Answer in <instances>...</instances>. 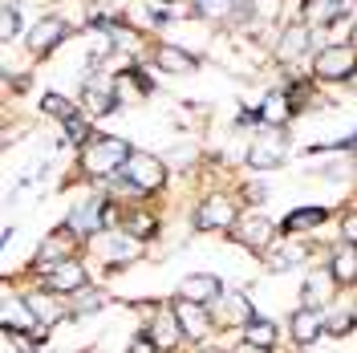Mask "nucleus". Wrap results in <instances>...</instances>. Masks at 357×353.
Masks as SVG:
<instances>
[{
	"label": "nucleus",
	"instance_id": "obj_1",
	"mask_svg": "<svg viewBox=\"0 0 357 353\" xmlns=\"http://www.w3.org/2000/svg\"><path fill=\"white\" fill-rule=\"evenodd\" d=\"M82 158H86L89 175H114L118 167L130 163V147L122 138H110V134H93L86 147H82Z\"/></svg>",
	"mask_w": 357,
	"mask_h": 353
},
{
	"label": "nucleus",
	"instance_id": "obj_2",
	"mask_svg": "<svg viewBox=\"0 0 357 353\" xmlns=\"http://www.w3.org/2000/svg\"><path fill=\"white\" fill-rule=\"evenodd\" d=\"M167 179V167L158 163L155 155H130L126 171H122V187L130 195H146V191H158Z\"/></svg>",
	"mask_w": 357,
	"mask_h": 353
},
{
	"label": "nucleus",
	"instance_id": "obj_3",
	"mask_svg": "<svg viewBox=\"0 0 357 353\" xmlns=\"http://www.w3.org/2000/svg\"><path fill=\"white\" fill-rule=\"evenodd\" d=\"M312 69H317V77H325V82L354 77V73H357V53H354V45H329V49H321V57L312 61Z\"/></svg>",
	"mask_w": 357,
	"mask_h": 353
},
{
	"label": "nucleus",
	"instance_id": "obj_4",
	"mask_svg": "<svg viewBox=\"0 0 357 353\" xmlns=\"http://www.w3.org/2000/svg\"><path fill=\"white\" fill-rule=\"evenodd\" d=\"M284 155H289V134H284V130H264L256 142H252L248 163H252L256 171H268V167H280Z\"/></svg>",
	"mask_w": 357,
	"mask_h": 353
},
{
	"label": "nucleus",
	"instance_id": "obj_5",
	"mask_svg": "<svg viewBox=\"0 0 357 353\" xmlns=\"http://www.w3.org/2000/svg\"><path fill=\"white\" fill-rule=\"evenodd\" d=\"M231 223H236V207H231V199H223V195H211L195 211V227L199 232H220V227H231Z\"/></svg>",
	"mask_w": 357,
	"mask_h": 353
},
{
	"label": "nucleus",
	"instance_id": "obj_6",
	"mask_svg": "<svg viewBox=\"0 0 357 353\" xmlns=\"http://www.w3.org/2000/svg\"><path fill=\"white\" fill-rule=\"evenodd\" d=\"M102 220H106V199L93 195V199H86V203L73 207V216H69V232H77V236H93V232L102 227Z\"/></svg>",
	"mask_w": 357,
	"mask_h": 353
},
{
	"label": "nucleus",
	"instance_id": "obj_7",
	"mask_svg": "<svg viewBox=\"0 0 357 353\" xmlns=\"http://www.w3.org/2000/svg\"><path fill=\"white\" fill-rule=\"evenodd\" d=\"M0 325L8 333L33 329V325H37V313H33V305L21 301V296H4V305H0Z\"/></svg>",
	"mask_w": 357,
	"mask_h": 353
},
{
	"label": "nucleus",
	"instance_id": "obj_8",
	"mask_svg": "<svg viewBox=\"0 0 357 353\" xmlns=\"http://www.w3.org/2000/svg\"><path fill=\"white\" fill-rule=\"evenodd\" d=\"M69 37V29L66 21H57V17H49V21H41L37 29H29V49L37 53V57H45L53 45H61Z\"/></svg>",
	"mask_w": 357,
	"mask_h": 353
},
{
	"label": "nucleus",
	"instance_id": "obj_9",
	"mask_svg": "<svg viewBox=\"0 0 357 353\" xmlns=\"http://www.w3.org/2000/svg\"><path fill=\"white\" fill-rule=\"evenodd\" d=\"M183 296L195 301V305H207V301H220L223 296V285H220V276H211V272H195V276L183 280Z\"/></svg>",
	"mask_w": 357,
	"mask_h": 353
},
{
	"label": "nucleus",
	"instance_id": "obj_10",
	"mask_svg": "<svg viewBox=\"0 0 357 353\" xmlns=\"http://www.w3.org/2000/svg\"><path fill=\"white\" fill-rule=\"evenodd\" d=\"M231 236L244 243V248H268V240H272V223L264 220V216H248V220H240L236 227H231Z\"/></svg>",
	"mask_w": 357,
	"mask_h": 353
},
{
	"label": "nucleus",
	"instance_id": "obj_11",
	"mask_svg": "<svg viewBox=\"0 0 357 353\" xmlns=\"http://www.w3.org/2000/svg\"><path fill=\"white\" fill-rule=\"evenodd\" d=\"M69 252H73V232H53V236L41 243V252H37V264L41 268H61L69 260Z\"/></svg>",
	"mask_w": 357,
	"mask_h": 353
},
{
	"label": "nucleus",
	"instance_id": "obj_12",
	"mask_svg": "<svg viewBox=\"0 0 357 353\" xmlns=\"http://www.w3.org/2000/svg\"><path fill=\"white\" fill-rule=\"evenodd\" d=\"M178 317V325H183V333H191V337H207V329H211V321H207V313H203V305H195V301H187V296H178L175 309H171Z\"/></svg>",
	"mask_w": 357,
	"mask_h": 353
},
{
	"label": "nucleus",
	"instance_id": "obj_13",
	"mask_svg": "<svg viewBox=\"0 0 357 353\" xmlns=\"http://www.w3.org/2000/svg\"><path fill=\"white\" fill-rule=\"evenodd\" d=\"M86 288V268L77 264V260H66L61 268H53L49 272V292H82Z\"/></svg>",
	"mask_w": 357,
	"mask_h": 353
},
{
	"label": "nucleus",
	"instance_id": "obj_14",
	"mask_svg": "<svg viewBox=\"0 0 357 353\" xmlns=\"http://www.w3.org/2000/svg\"><path fill=\"white\" fill-rule=\"evenodd\" d=\"M178 333H183V325H178L175 313H158L155 321H151V333H146V337H151L162 353H171L178 345Z\"/></svg>",
	"mask_w": 357,
	"mask_h": 353
},
{
	"label": "nucleus",
	"instance_id": "obj_15",
	"mask_svg": "<svg viewBox=\"0 0 357 353\" xmlns=\"http://www.w3.org/2000/svg\"><path fill=\"white\" fill-rule=\"evenodd\" d=\"M256 114H260V126L280 130V126L289 122V98H284V93H268L264 102L256 106Z\"/></svg>",
	"mask_w": 357,
	"mask_h": 353
},
{
	"label": "nucleus",
	"instance_id": "obj_16",
	"mask_svg": "<svg viewBox=\"0 0 357 353\" xmlns=\"http://www.w3.org/2000/svg\"><path fill=\"white\" fill-rule=\"evenodd\" d=\"M292 337L301 341V345H309L321 337V313L317 309H296L292 313Z\"/></svg>",
	"mask_w": 357,
	"mask_h": 353
},
{
	"label": "nucleus",
	"instance_id": "obj_17",
	"mask_svg": "<svg viewBox=\"0 0 357 353\" xmlns=\"http://www.w3.org/2000/svg\"><path fill=\"white\" fill-rule=\"evenodd\" d=\"M329 220V211L325 207H296V211H289L284 216V232H309V227H317V223H325Z\"/></svg>",
	"mask_w": 357,
	"mask_h": 353
},
{
	"label": "nucleus",
	"instance_id": "obj_18",
	"mask_svg": "<svg viewBox=\"0 0 357 353\" xmlns=\"http://www.w3.org/2000/svg\"><path fill=\"white\" fill-rule=\"evenodd\" d=\"M333 280L337 285H357V248H337L333 252Z\"/></svg>",
	"mask_w": 357,
	"mask_h": 353
},
{
	"label": "nucleus",
	"instance_id": "obj_19",
	"mask_svg": "<svg viewBox=\"0 0 357 353\" xmlns=\"http://www.w3.org/2000/svg\"><path fill=\"white\" fill-rule=\"evenodd\" d=\"M155 61H158V69H167V73H183V69H191V53H183L175 45H158Z\"/></svg>",
	"mask_w": 357,
	"mask_h": 353
},
{
	"label": "nucleus",
	"instance_id": "obj_20",
	"mask_svg": "<svg viewBox=\"0 0 357 353\" xmlns=\"http://www.w3.org/2000/svg\"><path fill=\"white\" fill-rule=\"evenodd\" d=\"M86 110L89 114H110L114 110V86H102V82H93V86L86 89Z\"/></svg>",
	"mask_w": 357,
	"mask_h": 353
},
{
	"label": "nucleus",
	"instance_id": "obj_21",
	"mask_svg": "<svg viewBox=\"0 0 357 353\" xmlns=\"http://www.w3.org/2000/svg\"><path fill=\"white\" fill-rule=\"evenodd\" d=\"M244 337L252 341V345H260V350H272V345H276V325L256 317V321H252V325L244 329Z\"/></svg>",
	"mask_w": 357,
	"mask_h": 353
},
{
	"label": "nucleus",
	"instance_id": "obj_22",
	"mask_svg": "<svg viewBox=\"0 0 357 353\" xmlns=\"http://www.w3.org/2000/svg\"><path fill=\"white\" fill-rule=\"evenodd\" d=\"M301 260H305V248H301V243H289V248H280V252L268 260V268L280 272V268H292V264H301Z\"/></svg>",
	"mask_w": 357,
	"mask_h": 353
},
{
	"label": "nucleus",
	"instance_id": "obj_23",
	"mask_svg": "<svg viewBox=\"0 0 357 353\" xmlns=\"http://www.w3.org/2000/svg\"><path fill=\"white\" fill-rule=\"evenodd\" d=\"M329 276H321V272H312L309 285H305V309H317V301H325L329 296Z\"/></svg>",
	"mask_w": 357,
	"mask_h": 353
},
{
	"label": "nucleus",
	"instance_id": "obj_24",
	"mask_svg": "<svg viewBox=\"0 0 357 353\" xmlns=\"http://www.w3.org/2000/svg\"><path fill=\"white\" fill-rule=\"evenodd\" d=\"M45 114H57V118H77V114H73V102H69V98H57V93H45Z\"/></svg>",
	"mask_w": 357,
	"mask_h": 353
},
{
	"label": "nucleus",
	"instance_id": "obj_25",
	"mask_svg": "<svg viewBox=\"0 0 357 353\" xmlns=\"http://www.w3.org/2000/svg\"><path fill=\"white\" fill-rule=\"evenodd\" d=\"M126 232H130L134 240H146V236H155V220L151 216H130L126 220Z\"/></svg>",
	"mask_w": 357,
	"mask_h": 353
},
{
	"label": "nucleus",
	"instance_id": "obj_26",
	"mask_svg": "<svg viewBox=\"0 0 357 353\" xmlns=\"http://www.w3.org/2000/svg\"><path fill=\"white\" fill-rule=\"evenodd\" d=\"M66 138H69V142H77V147H86L93 134H89V126L82 122V118H69V122H66Z\"/></svg>",
	"mask_w": 357,
	"mask_h": 353
},
{
	"label": "nucleus",
	"instance_id": "obj_27",
	"mask_svg": "<svg viewBox=\"0 0 357 353\" xmlns=\"http://www.w3.org/2000/svg\"><path fill=\"white\" fill-rule=\"evenodd\" d=\"M73 296H77V301H73V313H89V309L102 305V292H86V288H82V292H73Z\"/></svg>",
	"mask_w": 357,
	"mask_h": 353
},
{
	"label": "nucleus",
	"instance_id": "obj_28",
	"mask_svg": "<svg viewBox=\"0 0 357 353\" xmlns=\"http://www.w3.org/2000/svg\"><path fill=\"white\" fill-rule=\"evenodd\" d=\"M305 37H309L305 29H292L289 37H284V45H280V53H284V57H289V53H301V49H305Z\"/></svg>",
	"mask_w": 357,
	"mask_h": 353
},
{
	"label": "nucleus",
	"instance_id": "obj_29",
	"mask_svg": "<svg viewBox=\"0 0 357 353\" xmlns=\"http://www.w3.org/2000/svg\"><path fill=\"white\" fill-rule=\"evenodd\" d=\"M0 24H4V29H0L4 37H13V33H17V13H13V4H8V0H4V13H0Z\"/></svg>",
	"mask_w": 357,
	"mask_h": 353
},
{
	"label": "nucleus",
	"instance_id": "obj_30",
	"mask_svg": "<svg viewBox=\"0 0 357 353\" xmlns=\"http://www.w3.org/2000/svg\"><path fill=\"white\" fill-rule=\"evenodd\" d=\"M203 13H211V17H223L227 8H231V0H199Z\"/></svg>",
	"mask_w": 357,
	"mask_h": 353
},
{
	"label": "nucleus",
	"instance_id": "obj_31",
	"mask_svg": "<svg viewBox=\"0 0 357 353\" xmlns=\"http://www.w3.org/2000/svg\"><path fill=\"white\" fill-rule=\"evenodd\" d=\"M349 321H354V317L337 313V317H329V325H325V329H329V333H349Z\"/></svg>",
	"mask_w": 357,
	"mask_h": 353
},
{
	"label": "nucleus",
	"instance_id": "obj_32",
	"mask_svg": "<svg viewBox=\"0 0 357 353\" xmlns=\"http://www.w3.org/2000/svg\"><path fill=\"white\" fill-rule=\"evenodd\" d=\"M158 345L151 341V337H134V345H130V353H155Z\"/></svg>",
	"mask_w": 357,
	"mask_h": 353
},
{
	"label": "nucleus",
	"instance_id": "obj_33",
	"mask_svg": "<svg viewBox=\"0 0 357 353\" xmlns=\"http://www.w3.org/2000/svg\"><path fill=\"white\" fill-rule=\"evenodd\" d=\"M345 236H349V243L357 248V211L349 216V220H345Z\"/></svg>",
	"mask_w": 357,
	"mask_h": 353
},
{
	"label": "nucleus",
	"instance_id": "obj_34",
	"mask_svg": "<svg viewBox=\"0 0 357 353\" xmlns=\"http://www.w3.org/2000/svg\"><path fill=\"white\" fill-rule=\"evenodd\" d=\"M236 353H268V350H260V345H252V341H244V345H240Z\"/></svg>",
	"mask_w": 357,
	"mask_h": 353
},
{
	"label": "nucleus",
	"instance_id": "obj_35",
	"mask_svg": "<svg viewBox=\"0 0 357 353\" xmlns=\"http://www.w3.org/2000/svg\"><path fill=\"white\" fill-rule=\"evenodd\" d=\"M345 147H349V151H354V155H357V134H354V138H349V142H345Z\"/></svg>",
	"mask_w": 357,
	"mask_h": 353
},
{
	"label": "nucleus",
	"instance_id": "obj_36",
	"mask_svg": "<svg viewBox=\"0 0 357 353\" xmlns=\"http://www.w3.org/2000/svg\"><path fill=\"white\" fill-rule=\"evenodd\" d=\"M155 4H175V0H155Z\"/></svg>",
	"mask_w": 357,
	"mask_h": 353
},
{
	"label": "nucleus",
	"instance_id": "obj_37",
	"mask_svg": "<svg viewBox=\"0 0 357 353\" xmlns=\"http://www.w3.org/2000/svg\"><path fill=\"white\" fill-rule=\"evenodd\" d=\"M203 353H223V350H203Z\"/></svg>",
	"mask_w": 357,
	"mask_h": 353
},
{
	"label": "nucleus",
	"instance_id": "obj_38",
	"mask_svg": "<svg viewBox=\"0 0 357 353\" xmlns=\"http://www.w3.org/2000/svg\"><path fill=\"white\" fill-rule=\"evenodd\" d=\"M354 321H357V309H354Z\"/></svg>",
	"mask_w": 357,
	"mask_h": 353
}]
</instances>
